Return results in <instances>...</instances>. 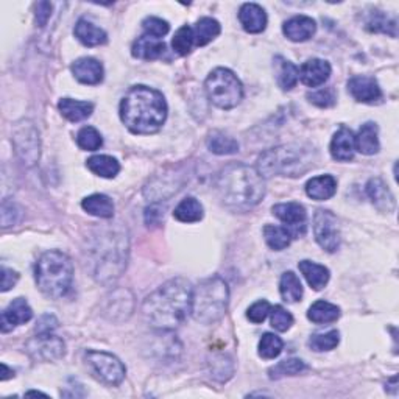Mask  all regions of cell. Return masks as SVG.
Here are the masks:
<instances>
[{
	"mask_svg": "<svg viewBox=\"0 0 399 399\" xmlns=\"http://www.w3.org/2000/svg\"><path fill=\"white\" fill-rule=\"evenodd\" d=\"M191 282L184 278H174L162 284L142 304V315L153 328L170 331L186 320L192 304Z\"/></svg>",
	"mask_w": 399,
	"mask_h": 399,
	"instance_id": "obj_1",
	"label": "cell"
},
{
	"mask_svg": "<svg viewBox=\"0 0 399 399\" xmlns=\"http://www.w3.org/2000/svg\"><path fill=\"white\" fill-rule=\"evenodd\" d=\"M94 278L102 284L116 282L127 268L128 235L120 226L102 228L86 250Z\"/></svg>",
	"mask_w": 399,
	"mask_h": 399,
	"instance_id": "obj_2",
	"label": "cell"
},
{
	"mask_svg": "<svg viewBox=\"0 0 399 399\" xmlns=\"http://www.w3.org/2000/svg\"><path fill=\"white\" fill-rule=\"evenodd\" d=\"M216 187L223 205L235 213L253 209L265 195L264 176L257 172V169L240 162L226 166L218 174Z\"/></svg>",
	"mask_w": 399,
	"mask_h": 399,
	"instance_id": "obj_3",
	"label": "cell"
},
{
	"mask_svg": "<svg viewBox=\"0 0 399 399\" xmlns=\"http://www.w3.org/2000/svg\"><path fill=\"white\" fill-rule=\"evenodd\" d=\"M120 119L134 134L158 133L167 119V102L149 86H133L120 102Z\"/></svg>",
	"mask_w": 399,
	"mask_h": 399,
	"instance_id": "obj_4",
	"label": "cell"
},
{
	"mask_svg": "<svg viewBox=\"0 0 399 399\" xmlns=\"http://www.w3.org/2000/svg\"><path fill=\"white\" fill-rule=\"evenodd\" d=\"M315 164L311 147L289 144L267 150L257 159V172L265 176H301Z\"/></svg>",
	"mask_w": 399,
	"mask_h": 399,
	"instance_id": "obj_5",
	"label": "cell"
},
{
	"mask_svg": "<svg viewBox=\"0 0 399 399\" xmlns=\"http://www.w3.org/2000/svg\"><path fill=\"white\" fill-rule=\"evenodd\" d=\"M39 290L48 298H63L72 287L73 264L61 251H47L39 257L35 268Z\"/></svg>",
	"mask_w": 399,
	"mask_h": 399,
	"instance_id": "obj_6",
	"label": "cell"
},
{
	"mask_svg": "<svg viewBox=\"0 0 399 399\" xmlns=\"http://www.w3.org/2000/svg\"><path fill=\"white\" fill-rule=\"evenodd\" d=\"M228 299H230L228 284L220 276H213L193 287L191 314L203 324L216 323L226 314Z\"/></svg>",
	"mask_w": 399,
	"mask_h": 399,
	"instance_id": "obj_7",
	"label": "cell"
},
{
	"mask_svg": "<svg viewBox=\"0 0 399 399\" xmlns=\"http://www.w3.org/2000/svg\"><path fill=\"white\" fill-rule=\"evenodd\" d=\"M205 89L216 107L233 110L243 99V86L234 72L225 68H217L209 73L205 81Z\"/></svg>",
	"mask_w": 399,
	"mask_h": 399,
	"instance_id": "obj_8",
	"label": "cell"
},
{
	"mask_svg": "<svg viewBox=\"0 0 399 399\" xmlns=\"http://www.w3.org/2000/svg\"><path fill=\"white\" fill-rule=\"evenodd\" d=\"M86 365L94 376L108 385H119L125 379L127 368L116 356L89 349L85 354Z\"/></svg>",
	"mask_w": 399,
	"mask_h": 399,
	"instance_id": "obj_9",
	"label": "cell"
},
{
	"mask_svg": "<svg viewBox=\"0 0 399 399\" xmlns=\"http://www.w3.org/2000/svg\"><path fill=\"white\" fill-rule=\"evenodd\" d=\"M13 144L16 153H18V156L26 166L31 167L39 161V133L30 120H22L19 124H16L13 129Z\"/></svg>",
	"mask_w": 399,
	"mask_h": 399,
	"instance_id": "obj_10",
	"label": "cell"
},
{
	"mask_svg": "<svg viewBox=\"0 0 399 399\" xmlns=\"http://www.w3.org/2000/svg\"><path fill=\"white\" fill-rule=\"evenodd\" d=\"M26 349L33 361L55 362L66 354V344L63 339L53 336V332H46L30 339Z\"/></svg>",
	"mask_w": 399,
	"mask_h": 399,
	"instance_id": "obj_11",
	"label": "cell"
},
{
	"mask_svg": "<svg viewBox=\"0 0 399 399\" xmlns=\"http://www.w3.org/2000/svg\"><path fill=\"white\" fill-rule=\"evenodd\" d=\"M314 234L319 245L326 250L328 253H334L340 247V231L337 217L331 211L319 209L314 216Z\"/></svg>",
	"mask_w": 399,
	"mask_h": 399,
	"instance_id": "obj_12",
	"label": "cell"
},
{
	"mask_svg": "<svg viewBox=\"0 0 399 399\" xmlns=\"http://www.w3.org/2000/svg\"><path fill=\"white\" fill-rule=\"evenodd\" d=\"M275 217H278L292 233L293 238H301L306 233L307 214L303 205L299 203H280L272 208Z\"/></svg>",
	"mask_w": 399,
	"mask_h": 399,
	"instance_id": "obj_13",
	"label": "cell"
},
{
	"mask_svg": "<svg viewBox=\"0 0 399 399\" xmlns=\"http://www.w3.org/2000/svg\"><path fill=\"white\" fill-rule=\"evenodd\" d=\"M31 319H33V311H31L30 304L23 298H16L2 312L0 328H2V332L13 331L16 326L26 324Z\"/></svg>",
	"mask_w": 399,
	"mask_h": 399,
	"instance_id": "obj_14",
	"label": "cell"
},
{
	"mask_svg": "<svg viewBox=\"0 0 399 399\" xmlns=\"http://www.w3.org/2000/svg\"><path fill=\"white\" fill-rule=\"evenodd\" d=\"M348 91L361 103H378L382 100V91L373 77H353L348 81Z\"/></svg>",
	"mask_w": 399,
	"mask_h": 399,
	"instance_id": "obj_15",
	"label": "cell"
},
{
	"mask_svg": "<svg viewBox=\"0 0 399 399\" xmlns=\"http://www.w3.org/2000/svg\"><path fill=\"white\" fill-rule=\"evenodd\" d=\"M331 77V64L320 58L307 60L299 69V78L309 87H319Z\"/></svg>",
	"mask_w": 399,
	"mask_h": 399,
	"instance_id": "obj_16",
	"label": "cell"
},
{
	"mask_svg": "<svg viewBox=\"0 0 399 399\" xmlns=\"http://www.w3.org/2000/svg\"><path fill=\"white\" fill-rule=\"evenodd\" d=\"M315 31L316 23L309 16H295L282 26V33L293 43H304L315 35Z\"/></svg>",
	"mask_w": 399,
	"mask_h": 399,
	"instance_id": "obj_17",
	"label": "cell"
},
{
	"mask_svg": "<svg viewBox=\"0 0 399 399\" xmlns=\"http://www.w3.org/2000/svg\"><path fill=\"white\" fill-rule=\"evenodd\" d=\"M366 195H368L371 203L376 206L381 213H393L396 208V201L392 191L388 186L381 180V178H373L366 184Z\"/></svg>",
	"mask_w": 399,
	"mask_h": 399,
	"instance_id": "obj_18",
	"label": "cell"
},
{
	"mask_svg": "<svg viewBox=\"0 0 399 399\" xmlns=\"http://www.w3.org/2000/svg\"><path fill=\"white\" fill-rule=\"evenodd\" d=\"M239 21L248 33H262L267 27V13L257 4H243L239 10Z\"/></svg>",
	"mask_w": 399,
	"mask_h": 399,
	"instance_id": "obj_19",
	"label": "cell"
},
{
	"mask_svg": "<svg viewBox=\"0 0 399 399\" xmlns=\"http://www.w3.org/2000/svg\"><path fill=\"white\" fill-rule=\"evenodd\" d=\"M72 73L80 83L99 85L103 80V66L95 58H80L72 64Z\"/></svg>",
	"mask_w": 399,
	"mask_h": 399,
	"instance_id": "obj_20",
	"label": "cell"
},
{
	"mask_svg": "<svg viewBox=\"0 0 399 399\" xmlns=\"http://www.w3.org/2000/svg\"><path fill=\"white\" fill-rule=\"evenodd\" d=\"M331 156L336 161H351L354 158L356 145H354V134L349 128L341 127L339 132L334 134L331 141Z\"/></svg>",
	"mask_w": 399,
	"mask_h": 399,
	"instance_id": "obj_21",
	"label": "cell"
},
{
	"mask_svg": "<svg viewBox=\"0 0 399 399\" xmlns=\"http://www.w3.org/2000/svg\"><path fill=\"white\" fill-rule=\"evenodd\" d=\"M356 150L366 156L376 154L381 149L379 144V128L374 122H366L359 129V133L354 136Z\"/></svg>",
	"mask_w": 399,
	"mask_h": 399,
	"instance_id": "obj_22",
	"label": "cell"
},
{
	"mask_svg": "<svg viewBox=\"0 0 399 399\" xmlns=\"http://www.w3.org/2000/svg\"><path fill=\"white\" fill-rule=\"evenodd\" d=\"M164 52H166V44L162 43L161 39L149 36V35L137 38V41L133 44V48H132V53L134 58L144 60V61L158 60Z\"/></svg>",
	"mask_w": 399,
	"mask_h": 399,
	"instance_id": "obj_23",
	"label": "cell"
},
{
	"mask_svg": "<svg viewBox=\"0 0 399 399\" xmlns=\"http://www.w3.org/2000/svg\"><path fill=\"white\" fill-rule=\"evenodd\" d=\"M337 192V180L331 175L315 176L306 183V193L312 200L324 201L332 198Z\"/></svg>",
	"mask_w": 399,
	"mask_h": 399,
	"instance_id": "obj_24",
	"label": "cell"
},
{
	"mask_svg": "<svg viewBox=\"0 0 399 399\" xmlns=\"http://www.w3.org/2000/svg\"><path fill=\"white\" fill-rule=\"evenodd\" d=\"M75 38L80 41L81 44H85L87 47H97L102 46L108 41L107 31L102 30L100 27H97L95 23L89 22L86 19H80L75 26Z\"/></svg>",
	"mask_w": 399,
	"mask_h": 399,
	"instance_id": "obj_25",
	"label": "cell"
},
{
	"mask_svg": "<svg viewBox=\"0 0 399 399\" xmlns=\"http://www.w3.org/2000/svg\"><path fill=\"white\" fill-rule=\"evenodd\" d=\"M298 268L299 272L303 273L309 286H311L314 290H321L329 282L331 273L324 265L315 264L312 260H301L298 264Z\"/></svg>",
	"mask_w": 399,
	"mask_h": 399,
	"instance_id": "obj_26",
	"label": "cell"
},
{
	"mask_svg": "<svg viewBox=\"0 0 399 399\" xmlns=\"http://www.w3.org/2000/svg\"><path fill=\"white\" fill-rule=\"evenodd\" d=\"M275 72L276 81H278L282 91H290V89L297 86L299 80V69L292 61L282 58V56H276Z\"/></svg>",
	"mask_w": 399,
	"mask_h": 399,
	"instance_id": "obj_27",
	"label": "cell"
},
{
	"mask_svg": "<svg viewBox=\"0 0 399 399\" xmlns=\"http://www.w3.org/2000/svg\"><path fill=\"white\" fill-rule=\"evenodd\" d=\"M81 206H83L87 214L99 218H111L114 216V203L108 195L103 193L89 195V197L81 201Z\"/></svg>",
	"mask_w": 399,
	"mask_h": 399,
	"instance_id": "obj_28",
	"label": "cell"
},
{
	"mask_svg": "<svg viewBox=\"0 0 399 399\" xmlns=\"http://www.w3.org/2000/svg\"><path fill=\"white\" fill-rule=\"evenodd\" d=\"M86 166L94 175L102 178H116L120 172L119 161L108 154H95L86 161Z\"/></svg>",
	"mask_w": 399,
	"mask_h": 399,
	"instance_id": "obj_29",
	"label": "cell"
},
{
	"mask_svg": "<svg viewBox=\"0 0 399 399\" xmlns=\"http://www.w3.org/2000/svg\"><path fill=\"white\" fill-rule=\"evenodd\" d=\"M58 110L68 120L81 122L91 116L94 111V105L89 102H80L73 99H61L58 103Z\"/></svg>",
	"mask_w": 399,
	"mask_h": 399,
	"instance_id": "obj_30",
	"label": "cell"
},
{
	"mask_svg": "<svg viewBox=\"0 0 399 399\" xmlns=\"http://www.w3.org/2000/svg\"><path fill=\"white\" fill-rule=\"evenodd\" d=\"M307 319L316 324L334 323L340 319V309L336 304L320 299L309 307Z\"/></svg>",
	"mask_w": 399,
	"mask_h": 399,
	"instance_id": "obj_31",
	"label": "cell"
},
{
	"mask_svg": "<svg viewBox=\"0 0 399 399\" xmlns=\"http://www.w3.org/2000/svg\"><path fill=\"white\" fill-rule=\"evenodd\" d=\"M220 23L213 18H201L195 23L193 31V41L195 46H206L211 41L216 39L220 35Z\"/></svg>",
	"mask_w": 399,
	"mask_h": 399,
	"instance_id": "obj_32",
	"label": "cell"
},
{
	"mask_svg": "<svg viewBox=\"0 0 399 399\" xmlns=\"http://www.w3.org/2000/svg\"><path fill=\"white\" fill-rule=\"evenodd\" d=\"M174 217L178 220V222H183V223L200 222V220L203 218V206H201V203L197 198H193V197L184 198L180 203V205L175 208Z\"/></svg>",
	"mask_w": 399,
	"mask_h": 399,
	"instance_id": "obj_33",
	"label": "cell"
},
{
	"mask_svg": "<svg viewBox=\"0 0 399 399\" xmlns=\"http://www.w3.org/2000/svg\"><path fill=\"white\" fill-rule=\"evenodd\" d=\"M280 292L286 303H298L303 298V284L293 272H286L281 276Z\"/></svg>",
	"mask_w": 399,
	"mask_h": 399,
	"instance_id": "obj_34",
	"label": "cell"
},
{
	"mask_svg": "<svg viewBox=\"0 0 399 399\" xmlns=\"http://www.w3.org/2000/svg\"><path fill=\"white\" fill-rule=\"evenodd\" d=\"M264 238L267 245L275 251H281L290 245L293 239L292 233L287 230L286 226H278V225H267L264 228Z\"/></svg>",
	"mask_w": 399,
	"mask_h": 399,
	"instance_id": "obj_35",
	"label": "cell"
},
{
	"mask_svg": "<svg viewBox=\"0 0 399 399\" xmlns=\"http://www.w3.org/2000/svg\"><path fill=\"white\" fill-rule=\"evenodd\" d=\"M208 149L214 154H220V156H223V154H234L239 151V142L234 137L222 132H214L208 137Z\"/></svg>",
	"mask_w": 399,
	"mask_h": 399,
	"instance_id": "obj_36",
	"label": "cell"
},
{
	"mask_svg": "<svg viewBox=\"0 0 399 399\" xmlns=\"http://www.w3.org/2000/svg\"><path fill=\"white\" fill-rule=\"evenodd\" d=\"M339 344H340V334L336 329L323 334H314V336L309 339V346L316 353L331 351V349L337 348Z\"/></svg>",
	"mask_w": 399,
	"mask_h": 399,
	"instance_id": "obj_37",
	"label": "cell"
},
{
	"mask_svg": "<svg viewBox=\"0 0 399 399\" xmlns=\"http://www.w3.org/2000/svg\"><path fill=\"white\" fill-rule=\"evenodd\" d=\"M282 348H284L282 340L272 332L264 334L262 339L259 340V346H257L259 356L262 357V359H268V361L278 357L282 353Z\"/></svg>",
	"mask_w": 399,
	"mask_h": 399,
	"instance_id": "obj_38",
	"label": "cell"
},
{
	"mask_svg": "<svg viewBox=\"0 0 399 399\" xmlns=\"http://www.w3.org/2000/svg\"><path fill=\"white\" fill-rule=\"evenodd\" d=\"M304 370H307V366L303 361L286 359L270 368L268 374H270V379H281L284 376H297V374L303 373Z\"/></svg>",
	"mask_w": 399,
	"mask_h": 399,
	"instance_id": "obj_39",
	"label": "cell"
},
{
	"mask_svg": "<svg viewBox=\"0 0 399 399\" xmlns=\"http://www.w3.org/2000/svg\"><path fill=\"white\" fill-rule=\"evenodd\" d=\"M77 144L81 150L95 151L103 145V139L102 134L94 127H85L77 134Z\"/></svg>",
	"mask_w": 399,
	"mask_h": 399,
	"instance_id": "obj_40",
	"label": "cell"
},
{
	"mask_svg": "<svg viewBox=\"0 0 399 399\" xmlns=\"http://www.w3.org/2000/svg\"><path fill=\"white\" fill-rule=\"evenodd\" d=\"M193 44H195L193 31H192V27H189V26H183L180 30L176 31L172 39L174 50L181 56L191 53Z\"/></svg>",
	"mask_w": 399,
	"mask_h": 399,
	"instance_id": "obj_41",
	"label": "cell"
},
{
	"mask_svg": "<svg viewBox=\"0 0 399 399\" xmlns=\"http://www.w3.org/2000/svg\"><path fill=\"white\" fill-rule=\"evenodd\" d=\"M270 316H272V326L276 331L286 332V331H289L292 328L293 316L282 306H275L272 311H270Z\"/></svg>",
	"mask_w": 399,
	"mask_h": 399,
	"instance_id": "obj_42",
	"label": "cell"
},
{
	"mask_svg": "<svg viewBox=\"0 0 399 399\" xmlns=\"http://www.w3.org/2000/svg\"><path fill=\"white\" fill-rule=\"evenodd\" d=\"M366 27H368V30H371V31H382V33L392 35L390 33V27L396 30V22L393 19H388L384 13L374 11L370 16V19L366 21Z\"/></svg>",
	"mask_w": 399,
	"mask_h": 399,
	"instance_id": "obj_43",
	"label": "cell"
},
{
	"mask_svg": "<svg viewBox=\"0 0 399 399\" xmlns=\"http://www.w3.org/2000/svg\"><path fill=\"white\" fill-rule=\"evenodd\" d=\"M307 99L311 103H314L315 107L319 108H331L336 105V92H334L332 87H326V89H319V91L311 92L307 95Z\"/></svg>",
	"mask_w": 399,
	"mask_h": 399,
	"instance_id": "obj_44",
	"label": "cell"
},
{
	"mask_svg": "<svg viewBox=\"0 0 399 399\" xmlns=\"http://www.w3.org/2000/svg\"><path fill=\"white\" fill-rule=\"evenodd\" d=\"M142 27L145 30V35L158 38V39H161L162 36H166L169 33V30H170V26H169L167 21L154 18V16H151V18H147L142 22Z\"/></svg>",
	"mask_w": 399,
	"mask_h": 399,
	"instance_id": "obj_45",
	"label": "cell"
},
{
	"mask_svg": "<svg viewBox=\"0 0 399 399\" xmlns=\"http://www.w3.org/2000/svg\"><path fill=\"white\" fill-rule=\"evenodd\" d=\"M270 311H272L270 303L265 299H260V301H256V303L248 309L247 316L251 323L259 324V323H262L268 315H270Z\"/></svg>",
	"mask_w": 399,
	"mask_h": 399,
	"instance_id": "obj_46",
	"label": "cell"
},
{
	"mask_svg": "<svg viewBox=\"0 0 399 399\" xmlns=\"http://www.w3.org/2000/svg\"><path fill=\"white\" fill-rule=\"evenodd\" d=\"M19 281V273L11 270V268L2 267V284H0V290L8 292L11 287L16 286V282Z\"/></svg>",
	"mask_w": 399,
	"mask_h": 399,
	"instance_id": "obj_47",
	"label": "cell"
},
{
	"mask_svg": "<svg viewBox=\"0 0 399 399\" xmlns=\"http://www.w3.org/2000/svg\"><path fill=\"white\" fill-rule=\"evenodd\" d=\"M132 299L133 298H129V299L117 298V293H116V295H112V304L108 309V312H112L111 319H114V315H116V314H124V312H127L128 315L132 314V309H129V307L127 309V303H132Z\"/></svg>",
	"mask_w": 399,
	"mask_h": 399,
	"instance_id": "obj_48",
	"label": "cell"
},
{
	"mask_svg": "<svg viewBox=\"0 0 399 399\" xmlns=\"http://www.w3.org/2000/svg\"><path fill=\"white\" fill-rule=\"evenodd\" d=\"M52 14V4L50 2H39L36 5V22L39 27H44L47 21L50 19Z\"/></svg>",
	"mask_w": 399,
	"mask_h": 399,
	"instance_id": "obj_49",
	"label": "cell"
},
{
	"mask_svg": "<svg viewBox=\"0 0 399 399\" xmlns=\"http://www.w3.org/2000/svg\"><path fill=\"white\" fill-rule=\"evenodd\" d=\"M58 328V320L53 315H43L38 321L36 332L38 334H46V332H53Z\"/></svg>",
	"mask_w": 399,
	"mask_h": 399,
	"instance_id": "obj_50",
	"label": "cell"
},
{
	"mask_svg": "<svg viewBox=\"0 0 399 399\" xmlns=\"http://www.w3.org/2000/svg\"><path fill=\"white\" fill-rule=\"evenodd\" d=\"M10 216H13L14 218V222L18 223V220L21 217V209L18 208V205H14V203H10V201H4V205H2V226L6 225L8 220H10Z\"/></svg>",
	"mask_w": 399,
	"mask_h": 399,
	"instance_id": "obj_51",
	"label": "cell"
},
{
	"mask_svg": "<svg viewBox=\"0 0 399 399\" xmlns=\"http://www.w3.org/2000/svg\"><path fill=\"white\" fill-rule=\"evenodd\" d=\"M162 218H164V213H162V211L156 205H153V206L145 209V223L149 226L150 225H159Z\"/></svg>",
	"mask_w": 399,
	"mask_h": 399,
	"instance_id": "obj_52",
	"label": "cell"
},
{
	"mask_svg": "<svg viewBox=\"0 0 399 399\" xmlns=\"http://www.w3.org/2000/svg\"><path fill=\"white\" fill-rule=\"evenodd\" d=\"M2 370H4V374H2V378H0L2 381H6V379H10L11 376H14V373L10 371V368H8V366H6L5 363L2 365Z\"/></svg>",
	"mask_w": 399,
	"mask_h": 399,
	"instance_id": "obj_53",
	"label": "cell"
},
{
	"mask_svg": "<svg viewBox=\"0 0 399 399\" xmlns=\"http://www.w3.org/2000/svg\"><path fill=\"white\" fill-rule=\"evenodd\" d=\"M27 395H28V396H30V395H35V396H36V395H38V396H47L46 393H41V392H28Z\"/></svg>",
	"mask_w": 399,
	"mask_h": 399,
	"instance_id": "obj_54",
	"label": "cell"
}]
</instances>
